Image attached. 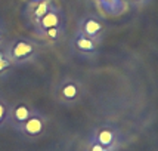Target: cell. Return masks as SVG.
I'll return each mask as SVG.
<instances>
[{"mask_svg": "<svg viewBox=\"0 0 158 151\" xmlns=\"http://www.w3.org/2000/svg\"><path fill=\"white\" fill-rule=\"evenodd\" d=\"M46 127H48V119L43 116L40 111L34 110V113L30 116V119L18 129V132L25 139L35 141L46 133Z\"/></svg>", "mask_w": 158, "mask_h": 151, "instance_id": "6da1fadb", "label": "cell"}, {"mask_svg": "<svg viewBox=\"0 0 158 151\" xmlns=\"http://www.w3.org/2000/svg\"><path fill=\"white\" fill-rule=\"evenodd\" d=\"M90 138L93 141H96L98 144H101L102 147L108 148V150L115 151L118 148V144H120V135L115 127L112 126H108V124H103V126H99L95 131L92 132Z\"/></svg>", "mask_w": 158, "mask_h": 151, "instance_id": "7a4b0ae2", "label": "cell"}, {"mask_svg": "<svg viewBox=\"0 0 158 151\" xmlns=\"http://www.w3.org/2000/svg\"><path fill=\"white\" fill-rule=\"evenodd\" d=\"M7 55L14 61V64H22L30 61L35 55V48L33 43L27 40H18L9 48Z\"/></svg>", "mask_w": 158, "mask_h": 151, "instance_id": "3957f363", "label": "cell"}, {"mask_svg": "<svg viewBox=\"0 0 158 151\" xmlns=\"http://www.w3.org/2000/svg\"><path fill=\"white\" fill-rule=\"evenodd\" d=\"M56 96L58 99L64 104H74L80 99L81 96V84L76 80H65L58 86L56 90Z\"/></svg>", "mask_w": 158, "mask_h": 151, "instance_id": "277c9868", "label": "cell"}, {"mask_svg": "<svg viewBox=\"0 0 158 151\" xmlns=\"http://www.w3.org/2000/svg\"><path fill=\"white\" fill-rule=\"evenodd\" d=\"M33 113H34V110L25 102L15 104L14 107L9 110V124H12V127L15 131H18L21 126L30 119V116Z\"/></svg>", "mask_w": 158, "mask_h": 151, "instance_id": "5b68a950", "label": "cell"}, {"mask_svg": "<svg viewBox=\"0 0 158 151\" xmlns=\"http://www.w3.org/2000/svg\"><path fill=\"white\" fill-rule=\"evenodd\" d=\"M74 48L78 52H81V54H95L98 45H96V40H93V39H90L87 36L78 33L76 40H74Z\"/></svg>", "mask_w": 158, "mask_h": 151, "instance_id": "8992f818", "label": "cell"}, {"mask_svg": "<svg viewBox=\"0 0 158 151\" xmlns=\"http://www.w3.org/2000/svg\"><path fill=\"white\" fill-rule=\"evenodd\" d=\"M102 30H103V27L99 21L93 19V18H89V19H86L83 22L80 33L84 36H87V37H90V39H93V40H98V37L102 33Z\"/></svg>", "mask_w": 158, "mask_h": 151, "instance_id": "52a82bcc", "label": "cell"}, {"mask_svg": "<svg viewBox=\"0 0 158 151\" xmlns=\"http://www.w3.org/2000/svg\"><path fill=\"white\" fill-rule=\"evenodd\" d=\"M39 27L41 30H49V28H58L59 27V15L53 12V11H49L46 15H43L40 19H39Z\"/></svg>", "mask_w": 158, "mask_h": 151, "instance_id": "ba28073f", "label": "cell"}, {"mask_svg": "<svg viewBox=\"0 0 158 151\" xmlns=\"http://www.w3.org/2000/svg\"><path fill=\"white\" fill-rule=\"evenodd\" d=\"M12 67H14V61L9 58L7 52H0V77H3Z\"/></svg>", "mask_w": 158, "mask_h": 151, "instance_id": "9c48e42d", "label": "cell"}, {"mask_svg": "<svg viewBox=\"0 0 158 151\" xmlns=\"http://www.w3.org/2000/svg\"><path fill=\"white\" fill-rule=\"evenodd\" d=\"M9 107L0 99V129L9 123Z\"/></svg>", "mask_w": 158, "mask_h": 151, "instance_id": "30bf717a", "label": "cell"}, {"mask_svg": "<svg viewBox=\"0 0 158 151\" xmlns=\"http://www.w3.org/2000/svg\"><path fill=\"white\" fill-rule=\"evenodd\" d=\"M48 12H49V5H48V0H44V2H41V3L37 5V7L34 11V18L39 21L43 15H46Z\"/></svg>", "mask_w": 158, "mask_h": 151, "instance_id": "8fae6325", "label": "cell"}, {"mask_svg": "<svg viewBox=\"0 0 158 151\" xmlns=\"http://www.w3.org/2000/svg\"><path fill=\"white\" fill-rule=\"evenodd\" d=\"M84 151H112V150H108V148L102 147L101 144H98L96 141H93V139L89 136V141H87V144L84 147Z\"/></svg>", "mask_w": 158, "mask_h": 151, "instance_id": "7c38bea8", "label": "cell"}, {"mask_svg": "<svg viewBox=\"0 0 158 151\" xmlns=\"http://www.w3.org/2000/svg\"><path fill=\"white\" fill-rule=\"evenodd\" d=\"M44 33H46V36H48L49 39L56 40L58 36H59V28H49V30H44Z\"/></svg>", "mask_w": 158, "mask_h": 151, "instance_id": "4fadbf2b", "label": "cell"}, {"mask_svg": "<svg viewBox=\"0 0 158 151\" xmlns=\"http://www.w3.org/2000/svg\"><path fill=\"white\" fill-rule=\"evenodd\" d=\"M2 40H3V34H2V31H0V43H2Z\"/></svg>", "mask_w": 158, "mask_h": 151, "instance_id": "5bb4252c", "label": "cell"}]
</instances>
